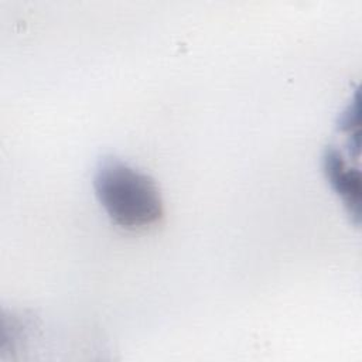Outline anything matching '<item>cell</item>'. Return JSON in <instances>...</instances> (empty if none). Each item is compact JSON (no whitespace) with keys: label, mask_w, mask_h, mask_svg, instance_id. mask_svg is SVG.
<instances>
[{"label":"cell","mask_w":362,"mask_h":362,"mask_svg":"<svg viewBox=\"0 0 362 362\" xmlns=\"http://www.w3.org/2000/svg\"><path fill=\"white\" fill-rule=\"evenodd\" d=\"M93 187L107 216L124 229H146L164 215L156 181L116 158H107L99 164Z\"/></svg>","instance_id":"1"},{"label":"cell","mask_w":362,"mask_h":362,"mask_svg":"<svg viewBox=\"0 0 362 362\" xmlns=\"http://www.w3.org/2000/svg\"><path fill=\"white\" fill-rule=\"evenodd\" d=\"M324 174L335 191V194L344 202L348 214L354 218L358 225L361 218V174L356 168L348 165L344 156L328 147L322 156Z\"/></svg>","instance_id":"2"}]
</instances>
